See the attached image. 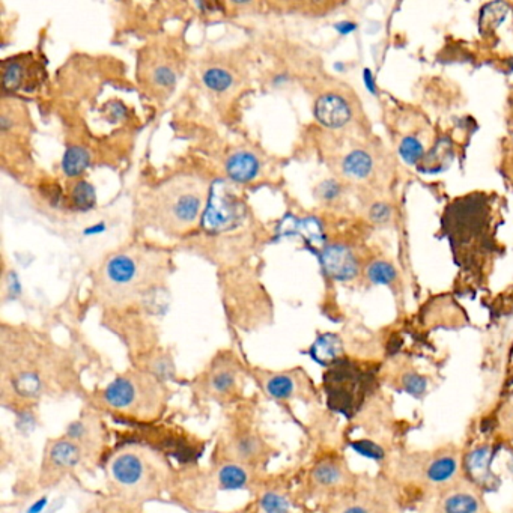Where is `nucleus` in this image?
Segmentation results:
<instances>
[{
  "label": "nucleus",
  "mask_w": 513,
  "mask_h": 513,
  "mask_svg": "<svg viewBox=\"0 0 513 513\" xmlns=\"http://www.w3.org/2000/svg\"><path fill=\"white\" fill-rule=\"evenodd\" d=\"M204 83L206 88L215 92H224L232 86L233 77L229 71L223 68H209L204 74Z\"/></svg>",
  "instance_id": "obj_27"
},
{
  "label": "nucleus",
  "mask_w": 513,
  "mask_h": 513,
  "mask_svg": "<svg viewBox=\"0 0 513 513\" xmlns=\"http://www.w3.org/2000/svg\"><path fill=\"white\" fill-rule=\"evenodd\" d=\"M506 14H507V6L501 2L485 5L481 12V20H478V24H481V32L490 33L495 28H499L503 23L504 17H506Z\"/></svg>",
  "instance_id": "obj_22"
},
{
  "label": "nucleus",
  "mask_w": 513,
  "mask_h": 513,
  "mask_svg": "<svg viewBox=\"0 0 513 513\" xmlns=\"http://www.w3.org/2000/svg\"><path fill=\"white\" fill-rule=\"evenodd\" d=\"M374 169L372 158L367 153L361 149H356L343 158L342 171L343 173L354 180H365L371 175Z\"/></svg>",
  "instance_id": "obj_18"
},
{
  "label": "nucleus",
  "mask_w": 513,
  "mask_h": 513,
  "mask_svg": "<svg viewBox=\"0 0 513 513\" xmlns=\"http://www.w3.org/2000/svg\"><path fill=\"white\" fill-rule=\"evenodd\" d=\"M146 474V467L137 453H122L112 462V477L124 487L137 486Z\"/></svg>",
  "instance_id": "obj_11"
},
{
  "label": "nucleus",
  "mask_w": 513,
  "mask_h": 513,
  "mask_svg": "<svg viewBox=\"0 0 513 513\" xmlns=\"http://www.w3.org/2000/svg\"><path fill=\"white\" fill-rule=\"evenodd\" d=\"M319 190H321V195L325 199H333L334 196H338L339 186L336 182H333V181H327V182L322 184L321 188H319Z\"/></svg>",
  "instance_id": "obj_38"
},
{
  "label": "nucleus",
  "mask_w": 513,
  "mask_h": 513,
  "mask_svg": "<svg viewBox=\"0 0 513 513\" xmlns=\"http://www.w3.org/2000/svg\"><path fill=\"white\" fill-rule=\"evenodd\" d=\"M366 375L348 360L340 358L324 375L328 407L351 417L361 405L366 390Z\"/></svg>",
  "instance_id": "obj_4"
},
{
  "label": "nucleus",
  "mask_w": 513,
  "mask_h": 513,
  "mask_svg": "<svg viewBox=\"0 0 513 513\" xmlns=\"http://www.w3.org/2000/svg\"><path fill=\"white\" fill-rule=\"evenodd\" d=\"M441 228L449 238L456 265L478 270L494 251L492 208L485 193H471L445 208Z\"/></svg>",
  "instance_id": "obj_2"
},
{
  "label": "nucleus",
  "mask_w": 513,
  "mask_h": 513,
  "mask_svg": "<svg viewBox=\"0 0 513 513\" xmlns=\"http://www.w3.org/2000/svg\"><path fill=\"white\" fill-rule=\"evenodd\" d=\"M206 191L205 181L178 176L149 193L142 205V215L158 231L181 235L204 215Z\"/></svg>",
  "instance_id": "obj_3"
},
{
  "label": "nucleus",
  "mask_w": 513,
  "mask_h": 513,
  "mask_svg": "<svg viewBox=\"0 0 513 513\" xmlns=\"http://www.w3.org/2000/svg\"><path fill=\"white\" fill-rule=\"evenodd\" d=\"M313 478L321 486H338L343 481V471L339 464L331 461H325L318 464L313 470Z\"/></svg>",
  "instance_id": "obj_24"
},
{
  "label": "nucleus",
  "mask_w": 513,
  "mask_h": 513,
  "mask_svg": "<svg viewBox=\"0 0 513 513\" xmlns=\"http://www.w3.org/2000/svg\"><path fill=\"white\" fill-rule=\"evenodd\" d=\"M400 384H402L403 391L411 394V396H414L417 399H422L427 391V378L417 374V372L403 374Z\"/></svg>",
  "instance_id": "obj_29"
},
{
  "label": "nucleus",
  "mask_w": 513,
  "mask_h": 513,
  "mask_svg": "<svg viewBox=\"0 0 513 513\" xmlns=\"http://www.w3.org/2000/svg\"><path fill=\"white\" fill-rule=\"evenodd\" d=\"M167 270L169 256L164 251L133 246L106 259L95 277V291L108 304H128L163 282Z\"/></svg>",
  "instance_id": "obj_1"
},
{
  "label": "nucleus",
  "mask_w": 513,
  "mask_h": 513,
  "mask_svg": "<svg viewBox=\"0 0 513 513\" xmlns=\"http://www.w3.org/2000/svg\"><path fill=\"white\" fill-rule=\"evenodd\" d=\"M458 459L449 455V453H443L429 461L425 470V477L429 483L432 485H445L456 477L458 474Z\"/></svg>",
  "instance_id": "obj_14"
},
{
  "label": "nucleus",
  "mask_w": 513,
  "mask_h": 513,
  "mask_svg": "<svg viewBox=\"0 0 513 513\" xmlns=\"http://www.w3.org/2000/svg\"><path fill=\"white\" fill-rule=\"evenodd\" d=\"M315 116L328 128H340L349 122L351 108L342 97L327 94L316 101Z\"/></svg>",
  "instance_id": "obj_10"
},
{
  "label": "nucleus",
  "mask_w": 513,
  "mask_h": 513,
  "mask_svg": "<svg viewBox=\"0 0 513 513\" xmlns=\"http://www.w3.org/2000/svg\"><path fill=\"white\" fill-rule=\"evenodd\" d=\"M365 80H366V86L369 88V90H371V92H375L376 89H375L374 79H372V72L369 71V70L365 71Z\"/></svg>",
  "instance_id": "obj_43"
},
{
  "label": "nucleus",
  "mask_w": 513,
  "mask_h": 513,
  "mask_svg": "<svg viewBox=\"0 0 513 513\" xmlns=\"http://www.w3.org/2000/svg\"><path fill=\"white\" fill-rule=\"evenodd\" d=\"M497 450L491 444H478L464 458V471L477 487L495 491L500 486V478L492 471Z\"/></svg>",
  "instance_id": "obj_7"
},
{
  "label": "nucleus",
  "mask_w": 513,
  "mask_h": 513,
  "mask_svg": "<svg viewBox=\"0 0 513 513\" xmlns=\"http://www.w3.org/2000/svg\"><path fill=\"white\" fill-rule=\"evenodd\" d=\"M284 223H288V228L280 229L286 235H302L309 242L322 244L324 233L322 226L315 217L302 218V220H293V218H286Z\"/></svg>",
  "instance_id": "obj_17"
},
{
  "label": "nucleus",
  "mask_w": 513,
  "mask_h": 513,
  "mask_svg": "<svg viewBox=\"0 0 513 513\" xmlns=\"http://www.w3.org/2000/svg\"><path fill=\"white\" fill-rule=\"evenodd\" d=\"M137 398V387L130 378H116L115 381L107 385L104 390V400L112 408L127 409L133 407Z\"/></svg>",
  "instance_id": "obj_13"
},
{
  "label": "nucleus",
  "mask_w": 513,
  "mask_h": 513,
  "mask_svg": "<svg viewBox=\"0 0 513 513\" xmlns=\"http://www.w3.org/2000/svg\"><path fill=\"white\" fill-rule=\"evenodd\" d=\"M309 354L318 365L330 367L336 361H339L343 356V343L338 334L325 333L321 334L313 342L309 349Z\"/></svg>",
  "instance_id": "obj_12"
},
{
  "label": "nucleus",
  "mask_w": 513,
  "mask_h": 513,
  "mask_svg": "<svg viewBox=\"0 0 513 513\" xmlns=\"http://www.w3.org/2000/svg\"><path fill=\"white\" fill-rule=\"evenodd\" d=\"M72 200L79 209H90L95 205V190L86 181H79L72 188Z\"/></svg>",
  "instance_id": "obj_30"
},
{
  "label": "nucleus",
  "mask_w": 513,
  "mask_h": 513,
  "mask_svg": "<svg viewBox=\"0 0 513 513\" xmlns=\"http://www.w3.org/2000/svg\"><path fill=\"white\" fill-rule=\"evenodd\" d=\"M47 499L44 497V499H41V500H38L37 503H33L32 504V506L29 507V510H28V513H41V512H43L44 509H46V506H47Z\"/></svg>",
  "instance_id": "obj_41"
},
{
  "label": "nucleus",
  "mask_w": 513,
  "mask_h": 513,
  "mask_svg": "<svg viewBox=\"0 0 513 513\" xmlns=\"http://www.w3.org/2000/svg\"><path fill=\"white\" fill-rule=\"evenodd\" d=\"M3 86L11 90H32L38 85L43 72L39 64L30 55L17 56L3 62Z\"/></svg>",
  "instance_id": "obj_8"
},
{
  "label": "nucleus",
  "mask_w": 513,
  "mask_h": 513,
  "mask_svg": "<svg viewBox=\"0 0 513 513\" xmlns=\"http://www.w3.org/2000/svg\"><path fill=\"white\" fill-rule=\"evenodd\" d=\"M90 157L89 153L81 146H71L66 151L64 159H62V169L66 176H79L85 172L86 167L89 166Z\"/></svg>",
  "instance_id": "obj_20"
},
{
  "label": "nucleus",
  "mask_w": 513,
  "mask_h": 513,
  "mask_svg": "<svg viewBox=\"0 0 513 513\" xmlns=\"http://www.w3.org/2000/svg\"><path fill=\"white\" fill-rule=\"evenodd\" d=\"M390 217V208L389 205L385 204H376L372 206L371 209V218L374 222H378V223H383L385 220H389Z\"/></svg>",
  "instance_id": "obj_35"
},
{
  "label": "nucleus",
  "mask_w": 513,
  "mask_h": 513,
  "mask_svg": "<svg viewBox=\"0 0 513 513\" xmlns=\"http://www.w3.org/2000/svg\"><path fill=\"white\" fill-rule=\"evenodd\" d=\"M340 513H372V512L366 506V504L352 503V504H348L347 507H343Z\"/></svg>",
  "instance_id": "obj_40"
},
{
  "label": "nucleus",
  "mask_w": 513,
  "mask_h": 513,
  "mask_svg": "<svg viewBox=\"0 0 513 513\" xmlns=\"http://www.w3.org/2000/svg\"><path fill=\"white\" fill-rule=\"evenodd\" d=\"M14 390L20 394L23 398H37L41 393V389H43V383H41V378L35 372H21L20 375H17L12 381Z\"/></svg>",
  "instance_id": "obj_25"
},
{
  "label": "nucleus",
  "mask_w": 513,
  "mask_h": 513,
  "mask_svg": "<svg viewBox=\"0 0 513 513\" xmlns=\"http://www.w3.org/2000/svg\"><path fill=\"white\" fill-rule=\"evenodd\" d=\"M260 507L265 513H289V500L277 492H267L260 499Z\"/></svg>",
  "instance_id": "obj_32"
},
{
  "label": "nucleus",
  "mask_w": 513,
  "mask_h": 513,
  "mask_svg": "<svg viewBox=\"0 0 513 513\" xmlns=\"http://www.w3.org/2000/svg\"><path fill=\"white\" fill-rule=\"evenodd\" d=\"M319 258H321L325 274L334 280L348 282L358 274L357 258L351 249L342 246V244L327 246Z\"/></svg>",
  "instance_id": "obj_9"
},
{
  "label": "nucleus",
  "mask_w": 513,
  "mask_h": 513,
  "mask_svg": "<svg viewBox=\"0 0 513 513\" xmlns=\"http://www.w3.org/2000/svg\"><path fill=\"white\" fill-rule=\"evenodd\" d=\"M256 449V444L255 441L251 438H246V440H241L238 443V447L237 450L240 452L241 456H249V455H253V452Z\"/></svg>",
  "instance_id": "obj_39"
},
{
  "label": "nucleus",
  "mask_w": 513,
  "mask_h": 513,
  "mask_svg": "<svg viewBox=\"0 0 513 513\" xmlns=\"http://www.w3.org/2000/svg\"><path fill=\"white\" fill-rule=\"evenodd\" d=\"M235 384V375L228 369H220L211 378V387L217 393H228Z\"/></svg>",
  "instance_id": "obj_33"
},
{
  "label": "nucleus",
  "mask_w": 513,
  "mask_h": 513,
  "mask_svg": "<svg viewBox=\"0 0 513 513\" xmlns=\"http://www.w3.org/2000/svg\"><path fill=\"white\" fill-rule=\"evenodd\" d=\"M369 280L375 284H390L396 280V270L385 260H376L367 270Z\"/></svg>",
  "instance_id": "obj_28"
},
{
  "label": "nucleus",
  "mask_w": 513,
  "mask_h": 513,
  "mask_svg": "<svg viewBox=\"0 0 513 513\" xmlns=\"http://www.w3.org/2000/svg\"><path fill=\"white\" fill-rule=\"evenodd\" d=\"M66 435L70 440H80L85 435V425L81 422H72L66 429Z\"/></svg>",
  "instance_id": "obj_37"
},
{
  "label": "nucleus",
  "mask_w": 513,
  "mask_h": 513,
  "mask_svg": "<svg viewBox=\"0 0 513 513\" xmlns=\"http://www.w3.org/2000/svg\"><path fill=\"white\" fill-rule=\"evenodd\" d=\"M351 447H352V450H356L358 455L365 456L367 459L383 461L385 458V450H384L383 445H380L372 440H366V438L356 440V441L351 443Z\"/></svg>",
  "instance_id": "obj_31"
},
{
  "label": "nucleus",
  "mask_w": 513,
  "mask_h": 513,
  "mask_svg": "<svg viewBox=\"0 0 513 513\" xmlns=\"http://www.w3.org/2000/svg\"><path fill=\"white\" fill-rule=\"evenodd\" d=\"M226 172H228L229 178L237 182H249L255 178L259 172V162L258 158L247 153V151H241V153L233 154L228 163H226Z\"/></svg>",
  "instance_id": "obj_16"
},
{
  "label": "nucleus",
  "mask_w": 513,
  "mask_h": 513,
  "mask_svg": "<svg viewBox=\"0 0 513 513\" xmlns=\"http://www.w3.org/2000/svg\"><path fill=\"white\" fill-rule=\"evenodd\" d=\"M218 483H220L222 490L237 491L246 486L247 483V473L246 470L240 465L228 464L218 471Z\"/></svg>",
  "instance_id": "obj_21"
},
{
  "label": "nucleus",
  "mask_w": 513,
  "mask_h": 513,
  "mask_svg": "<svg viewBox=\"0 0 513 513\" xmlns=\"http://www.w3.org/2000/svg\"><path fill=\"white\" fill-rule=\"evenodd\" d=\"M246 215V206L224 182L218 181L209 193V200L202 215L208 232H223L237 228Z\"/></svg>",
  "instance_id": "obj_5"
},
{
  "label": "nucleus",
  "mask_w": 513,
  "mask_h": 513,
  "mask_svg": "<svg viewBox=\"0 0 513 513\" xmlns=\"http://www.w3.org/2000/svg\"><path fill=\"white\" fill-rule=\"evenodd\" d=\"M399 154L403 158V162H407L411 166H418V163L425 158V148L417 137L408 136L400 142Z\"/></svg>",
  "instance_id": "obj_26"
},
{
  "label": "nucleus",
  "mask_w": 513,
  "mask_h": 513,
  "mask_svg": "<svg viewBox=\"0 0 513 513\" xmlns=\"http://www.w3.org/2000/svg\"><path fill=\"white\" fill-rule=\"evenodd\" d=\"M501 172H503L504 180H506V182L510 186V188H513V151H510L509 155L504 157Z\"/></svg>",
  "instance_id": "obj_36"
},
{
  "label": "nucleus",
  "mask_w": 513,
  "mask_h": 513,
  "mask_svg": "<svg viewBox=\"0 0 513 513\" xmlns=\"http://www.w3.org/2000/svg\"><path fill=\"white\" fill-rule=\"evenodd\" d=\"M267 393L274 399H289L296 394L297 384L292 376L280 374L274 375L267 381Z\"/></svg>",
  "instance_id": "obj_23"
},
{
  "label": "nucleus",
  "mask_w": 513,
  "mask_h": 513,
  "mask_svg": "<svg viewBox=\"0 0 513 513\" xmlns=\"http://www.w3.org/2000/svg\"><path fill=\"white\" fill-rule=\"evenodd\" d=\"M500 427L506 438L513 440V396L504 403L500 411Z\"/></svg>",
  "instance_id": "obj_34"
},
{
  "label": "nucleus",
  "mask_w": 513,
  "mask_h": 513,
  "mask_svg": "<svg viewBox=\"0 0 513 513\" xmlns=\"http://www.w3.org/2000/svg\"><path fill=\"white\" fill-rule=\"evenodd\" d=\"M482 500L474 492L456 490L449 492L441 501V513H482Z\"/></svg>",
  "instance_id": "obj_15"
},
{
  "label": "nucleus",
  "mask_w": 513,
  "mask_h": 513,
  "mask_svg": "<svg viewBox=\"0 0 513 513\" xmlns=\"http://www.w3.org/2000/svg\"><path fill=\"white\" fill-rule=\"evenodd\" d=\"M50 459L53 464L62 468H70L79 464L80 461V449L77 444L72 441L61 440L56 441L52 447H50Z\"/></svg>",
  "instance_id": "obj_19"
},
{
  "label": "nucleus",
  "mask_w": 513,
  "mask_h": 513,
  "mask_svg": "<svg viewBox=\"0 0 513 513\" xmlns=\"http://www.w3.org/2000/svg\"><path fill=\"white\" fill-rule=\"evenodd\" d=\"M139 75L149 92L155 97H169L176 85L178 71L175 62L166 53H149L145 61H140ZM143 85V86H145Z\"/></svg>",
  "instance_id": "obj_6"
},
{
  "label": "nucleus",
  "mask_w": 513,
  "mask_h": 513,
  "mask_svg": "<svg viewBox=\"0 0 513 513\" xmlns=\"http://www.w3.org/2000/svg\"><path fill=\"white\" fill-rule=\"evenodd\" d=\"M336 29H338L340 33H343V35H345V33H349V32L354 30L356 29V24L354 23H347V21H345V23H339L338 26H336Z\"/></svg>",
  "instance_id": "obj_42"
}]
</instances>
